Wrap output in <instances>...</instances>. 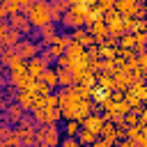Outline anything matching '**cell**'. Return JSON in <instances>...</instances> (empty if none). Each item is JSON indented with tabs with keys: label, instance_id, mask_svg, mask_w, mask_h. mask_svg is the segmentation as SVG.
Wrapping results in <instances>:
<instances>
[{
	"label": "cell",
	"instance_id": "9c48e42d",
	"mask_svg": "<svg viewBox=\"0 0 147 147\" xmlns=\"http://www.w3.org/2000/svg\"><path fill=\"white\" fill-rule=\"evenodd\" d=\"M101 126H103V117H101V113L99 115H94V113H90L83 122H80V129H85V131H90L92 136H96L99 138V131H101Z\"/></svg>",
	"mask_w": 147,
	"mask_h": 147
},
{
	"label": "cell",
	"instance_id": "5bb4252c",
	"mask_svg": "<svg viewBox=\"0 0 147 147\" xmlns=\"http://www.w3.org/2000/svg\"><path fill=\"white\" fill-rule=\"evenodd\" d=\"M60 129H57V124H53V126H46V136H44V145H48V147H60Z\"/></svg>",
	"mask_w": 147,
	"mask_h": 147
},
{
	"label": "cell",
	"instance_id": "7a4b0ae2",
	"mask_svg": "<svg viewBox=\"0 0 147 147\" xmlns=\"http://www.w3.org/2000/svg\"><path fill=\"white\" fill-rule=\"evenodd\" d=\"M30 117H32V122H34L37 126H53V124H57V122L62 119L60 108H41V110H32Z\"/></svg>",
	"mask_w": 147,
	"mask_h": 147
},
{
	"label": "cell",
	"instance_id": "f1b7e54d",
	"mask_svg": "<svg viewBox=\"0 0 147 147\" xmlns=\"http://www.w3.org/2000/svg\"><path fill=\"white\" fill-rule=\"evenodd\" d=\"M9 103H11V101H9V99H7V96H5V92H0V113H5V110H7V106H9Z\"/></svg>",
	"mask_w": 147,
	"mask_h": 147
},
{
	"label": "cell",
	"instance_id": "d6a6232c",
	"mask_svg": "<svg viewBox=\"0 0 147 147\" xmlns=\"http://www.w3.org/2000/svg\"><path fill=\"white\" fill-rule=\"evenodd\" d=\"M2 51H5V46H2V41H0V53H2Z\"/></svg>",
	"mask_w": 147,
	"mask_h": 147
},
{
	"label": "cell",
	"instance_id": "9a60e30c",
	"mask_svg": "<svg viewBox=\"0 0 147 147\" xmlns=\"http://www.w3.org/2000/svg\"><path fill=\"white\" fill-rule=\"evenodd\" d=\"M39 80H41V83H44V85H46V87L53 92V90L57 87V71H55L53 67H48V69L41 74V78H39Z\"/></svg>",
	"mask_w": 147,
	"mask_h": 147
},
{
	"label": "cell",
	"instance_id": "ffe728a7",
	"mask_svg": "<svg viewBox=\"0 0 147 147\" xmlns=\"http://www.w3.org/2000/svg\"><path fill=\"white\" fill-rule=\"evenodd\" d=\"M99 60H115V48L101 44V46H99Z\"/></svg>",
	"mask_w": 147,
	"mask_h": 147
},
{
	"label": "cell",
	"instance_id": "5b68a950",
	"mask_svg": "<svg viewBox=\"0 0 147 147\" xmlns=\"http://www.w3.org/2000/svg\"><path fill=\"white\" fill-rule=\"evenodd\" d=\"M32 80H34V78L28 76L25 67L18 69V71H9V83H11L16 90H30V87H32Z\"/></svg>",
	"mask_w": 147,
	"mask_h": 147
},
{
	"label": "cell",
	"instance_id": "d4e9b609",
	"mask_svg": "<svg viewBox=\"0 0 147 147\" xmlns=\"http://www.w3.org/2000/svg\"><path fill=\"white\" fill-rule=\"evenodd\" d=\"M44 108H57V92L44 96Z\"/></svg>",
	"mask_w": 147,
	"mask_h": 147
},
{
	"label": "cell",
	"instance_id": "ac0fdd59",
	"mask_svg": "<svg viewBox=\"0 0 147 147\" xmlns=\"http://www.w3.org/2000/svg\"><path fill=\"white\" fill-rule=\"evenodd\" d=\"M76 140H78V145H80V147H90V145L96 140V136H92L90 131L80 129V131H78V136H76Z\"/></svg>",
	"mask_w": 147,
	"mask_h": 147
},
{
	"label": "cell",
	"instance_id": "2e32d148",
	"mask_svg": "<svg viewBox=\"0 0 147 147\" xmlns=\"http://www.w3.org/2000/svg\"><path fill=\"white\" fill-rule=\"evenodd\" d=\"M113 83H115V92H126L129 85H131V80H129V76L124 71H115L113 74Z\"/></svg>",
	"mask_w": 147,
	"mask_h": 147
},
{
	"label": "cell",
	"instance_id": "8992f818",
	"mask_svg": "<svg viewBox=\"0 0 147 147\" xmlns=\"http://www.w3.org/2000/svg\"><path fill=\"white\" fill-rule=\"evenodd\" d=\"M136 7H138V0H115L113 11L119 14L122 18H136Z\"/></svg>",
	"mask_w": 147,
	"mask_h": 147
},
{
	"label": "cell",
	"instance_id": "52a82bcc",
	"mask_svg": "<svg viewBox=\"0 0 147 147\" xmlns=\"http://www.w3.org/2000/svg\"><path fill=\"white\" fill-rule=\"evenodd\" d=\"M14 101L23 108V113L28 115V113H32L34 110V101H37V96L30 92V90H18L16 92V96H14Z\"/></svg>",
	"mask_w": 147,
	"mask_h": 147
},
{
	"label": "cell",
	"instance_id": "7402d4cb",
	"mask_svg": "<svg viewBox=\"0 0 147 147\" xmlns=\"http://www.w3.org/2000/svg\"><path fill=\"white\" fill-rule=\"evenodd\" d=\"M2 142H5V147H14V145H21V138H18V133L11 129V131H9V136H7Z\"/></svg>",
	"mask_w": 147,
	"mask_h": 147
},
{
	"label": "cell",
	"instance_id": "ba28073f",
	"mask_svg": "<svg viewBox=\"0 0 147 147\" xmlns=\"http://www.w3.org/2000/svg\"><path fill=\"white\" fill-rule=\"evenodd\" d=\"M23 115H25V113H23V108H21L16 101H11V103L7 106V110H5V113H0V122H7L9 126H14Z\"/></svg>",
	"mask_w": 147,
	"mask_h": 147
},
{
	"label": "cell",
	"instance_id": "d6986e66",
	"mask_svg": "<svg viewBox=\"0 0 147 147\" xmlns=\"http://www.w3.org/2000/svg\"><path fill=\"white\" fill-rule=\"evenodd\" d=\"M5 9H7V16H14L21 11V0H2Z\"/></svg>",
	"mask_w": 147,
	"mask_h": 147
},
{
	"label": "cell",
	"instance_id": "4316f807",
	"mask_svg": "<svg viewBox=\"0 0 147 147\" xmlns=\"http://www.w3.org/2000/svg\"><path fill=\"white\" fill-rule=\"evenodd\" d=\"M60 147H80V145L76 138H64V140H60Z\"/></svg>",
	"mask_w": 147,
	"mask_h": 147
},
{
	"label": "cell",
	"instance_id": "277c9868",
	"mask_svg": "<svg viewBox=\"0 0 147 147\" xmlns=\"http://www.w3.org/2000/svg\"><path fill=\"white\" fill-rule=\"evenodd\" d=\"M7 25H9L11 30H18V32H21L23 37L32 32V25H30V21H28V16H25L23 11H18V14L9 16V18H7Z\"/></svg>",
	"mask_w": 147,
	"mask_h": 147
},
{
	"label": "cell",
	"instance_id": "f546056e",
	"mask_svg": "<svg viewBox=\"0 0 147 147\" xmlns=\"http://www.w3.org/2000/svg\"><path fill=\"white\" fill-rule=\"evenodd\" d=\"M138 126H147V110L142 115H138Z\"/></svg>",
	"mask_w": 147,
	"mask_h": 147
},
{
	"label": "cell",
	"instance_id": "7c38bea8",
	"mask_svg": "<svg viewBox=\"0 0 147 147\" xmlns=\"http://www.w3.org/2000/svg\"><path fill=\"white\" fill-rule=\"evenodd\" d=\"M34 126H37V124L32 122V117H30V115H23V117L11 126V129H14V131L18 133V138H21V136H25V133H32V131H34Z\"/></svg>",
	"mask_w": 147,
	"mask_h": 147
},
{
	"label": "cell",
	"instance_id": "83f0119b",
	"mask_svg": "<svg viewBox=\"0 0 147 147\" xmlns=\"http://www.w3.org/2000/svg\"><path fill=\"white\" fill-rule=\"evenodd\" d=\"M9 131H11V126H9L7 122H0V138H2V140L9 136Z\"/></svg>",
	"mask_w": 147,
	"mask_h": 147
},
{
	"label": "cell",
	"instance_id": "3957f363",
	"mask_svg": "<svg viewBox=\"0 0 147 147\" xmlns=\"http://www.w3.org/2000/svg\"><path fill=\"white\" fill-rule=\"evenodd\" d=\"M14 51H16V55L23 60V62H28V60H32V57H37L39 55V44L34 41V39H30V37H23L16 46H14Z\"/></svg>",
	"mask_w": 147,
	"mask_h": 147
},
{
	"label": "cell",
	"instance_id": "484cf974",
	"mask_svg": "<svg viewBox=\"0 0 147 147\" xmlns=\"http://www.w3.org/2000/svg\"><path fill=\"white\" fill-rule=\"evenodd\" d=\"M44 136H46V126H34V145L44 142Z\"/></svg>",
	"mask_w": 147,
	"mask_h": 147
},
{
	"label": "cell",
	"instance_id": "1f68e13d",
	"mask_svg": "<svg viewBox=\"0 0 147 147\" xmlns=\"http://www.w3.org/2000/svg\"><path fill=\"white\" fill-rule=\"evenodd\" d=\"M34 147H48V145H44V142H39V145H34Z\"/></svg>",
	"mask_w": 147,
	"mask_h": 147
},
{
	"label": "cell",
	"instance_id": "4dcf8cb0",
	"mask_svg": "<svg viewBox=\"0 0 147 147\" xmlns=\"http://www.w3.org/2000/svg\"><path fill=\"white\" fill-rule=\"evenodd\" d=\"M5 18H9V16H7V9H5V5L0 2V21H5Z\"/></svg>",
	"mask_w": 147,
	"mask_h": 147
},
{
	"label": "cell",
	"instance_id": "30bf717a",
	"mask_svg": "<svg viewBox=\"0 0 147 147\" xmlns=\"http://www.w3.org/2000/svg\"><path fill=\"white\" fill-rule=\"evenodd\" d=\"M39 37H41V39L37 41L39 48H48V46L57 39V28H55L53 23H51V25H44V28H39Z\"/></svg>",
	"mask_w": 147,
	"mask_h": 147
},
{
	"label": "cell",
	"instance_id": "4fadbf2b",
	"mask_svg": "<svg viewBox=\"0 0 147 147\" xmlns=\"http://www.w3.org/2000/svg\"><path fill=\"white\" fill-rule=\"evenodd\" d=\"M21 39H23V34H21L18 30H11V28H9L7 32H2V34H0V41H2V46H5V48H14Z\"/></svg>",
	"mask_w": 147,
	"mask_h": 147
},
{
	"label": "cell",
	"instance_id": "836d02e7",
	"mask_svg": "<svg viewBox=\"0 0 147 147\" xmlns=\"http://www.w3.org/2000/svg\"><path fill=\"white\" fill-rule=\"evenodd\" d=\"M0 142H2V138H0Z\"/></svg>",
	"mask_w": 147,
	"mask_h": 147
},
{
	"label": "cell",
	"instance_id": "603a6c76",
	"mask_svg": "<svg viewBox=\"0 0 147 147\" xmlns=\"http://www.w3.org/2000/svg\"><path fill=\"white\" fill-rule=\"evenodd\" d=\"M133 44H136L133 32H129V34H122V37H119V46H124V48H133Z\"/></svg>",
	"mask_w": 147,
	"mask_h": 147
},
{
	"label": "cell",
	"instance_id": "44dd1931",
	"mask_svg": "<svg viewBox=\"0 0 147 147\" xmlns=\"http://www.w3.org/2000/svg\"><path fill=\"white\" fill-rule=\"evenodd\" d=\"M78 131H80V124H78V122H67V124H64V133H67V138H76Z\"/></svg>",
	"mask_w": 147,
	"mask_h": 147
},
{
	"label": "cell",
	"instance_id": "cb8c5ba5",
	"mask_svg": "<svg viewBox=\"0 0 147 147\" xmlns=\"http://www.w3.org/2000/svg\"><path fill=\"white\" fill-rule=\"evenodd\" d=\"M122 122H124V126H126V129H131V126H138V115H133V113H126Z\"/></svg>",
	"mask_w": 147,
	"mask_h": 147
},
{
	"label": "cell",
	"instance_id": "e0dca14e",
	"mask_svg": "<svg viewBox=\"0 0 147 147\" xmlns=\"http://www.w3.org/2000/svg\"><path fill=\"white\" fill-rule=\"evenodd\" d=\"M57 71V87H62V90H67V87H71L74 85V78H71V74L67 71V69H55Z\"/></svg>",
	"mask_w": 147,
	"mask_h": 147
},
{
	"label": "cell",
	"instance_id": "6da1fadb",
	"mask_svg": "<svg viewBox=\"0 0 147 147\" xmlns=\"http://www.w3.org/2000/svg\"><path fill=\"white\" fill-rule=\"evenodd\" d=\"M28 21H30V25H32V30L37 28H44V25H51L53 21H51V9H48V2H44V0H37V2H32V7L28 9ZM55 25V23H53Z\"/></svg>",
	"mask_w": 147,
	"mask_h": 147
},
{
	"label": "cell",
	"instance_id": "8fae6325",
	"mask_svg": "<svg viewBox=\"0 0 147 147\" xmlns=\"http://www.w3.org/2000/svg\"><path fill=\"white\" fill-rule=\"evenodd\" d=\"M46 69H48V67H46L39 57H32V60H28V62H25V71H28V76H30V78H34V80H39V78H41V74H44Z\"/></svg>",
	"mask_w": 147,
	"mask_h": 147
}]
</instances>
